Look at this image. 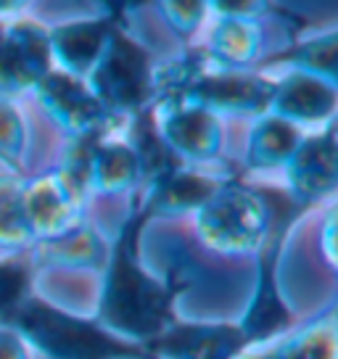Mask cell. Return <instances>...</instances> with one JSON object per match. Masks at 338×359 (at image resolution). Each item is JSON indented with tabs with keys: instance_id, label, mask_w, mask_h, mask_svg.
<instances>
[{
	"instance_id": "1",
	"label": "cell",
	"mask_w": 338,
	"mask_h": 359,
	"mask_svg": "<svg viewBox=\"0 0 338 359\" xmlns=\"http://www.w3.org/2000/svg\"><path fill=\"white\" fill-rule=\"evenodd\" d=\"M148 222L151 214L146 203L140 201V196H135L119 233L109 246L95 309L98 325L143 348L177 323L175 302L191 285V278L180 269L169 272L167 278H158L143 267L137 251L140 233Z\"/></svg>"
},
{
	"instance_id": "3",
	"label": "cell",
	"mask_w": 338,
	"mask_h": 359,
	"mask_svg": "<svg viewBox=\"0 0 338 359\" xmlns=\"http://www.w3.org/2000/svg\"><path fill=\"white\" fill-rule=\"evenodd\" d=\"M270 201V233L264 246L257 254V288L248 302L246 312L241 314L238 327L248 341V351L270 344L275 338L285 336L293 327V312L283 299L278 285V259H280L285 236L306 209L296 203L283 188H264Z\"/></svg>"
},
{
	"instance_id": "9",
	"label": "cell",
	"mask_w": 338,
	"mask_h": 359,
	"mask_svg": "<svg viewBox=\"0 0 338 359\" xmlns=\"http://www.w3.org/2000/svg\"><path fill=\"white\" fill-rule=\"evenodd\" d=\"M280 172L285 177L283 191L296 203H302L306 212L317 209L323 201H330L338 188L336 124L317 133H306L302 146L293 151V156L285 161Z\"/></svg>"
},
{
	"instance_id": "16",
	"label": "cell",
	"mask_w": 338,
	"mask_h": 359,
	"mask_svg": "<svg viewBox=\"0 0 338 359\" xmlns=\"http://www.w3.org/2000/svg\"><path fill=\"white\" fill-rule=\"evenodd\" d=\"M201 56L222 69H257L264 58V29L262 22L212 16Z\"/></svg>"
},
{
	"instance_id": "10",
	"label": "cell",
	"mask_w": 338,
	"mask_h": 359,
	"mask_svg": "<svg viewBox=\"0 0 338 359\" xmlns=\"http://www.w3.org/2000/svg\"><path fill=\"white\" fill-rule=\"evenodd\" d=\"M230 180H236V175L230 169H219V164L215 167L175 164L151 185L140 188L137 196L146 203L151 219L182 217V214H193L198 206H203Z\"/></svg>"
},
{
	"instance_id": "17",
	"label": "cell",
	"mask_w": 338,
	"mask_h": 359,
	"mask_svg": "<svg viewBox=\"0 0 338 359\" xmlns=\"http://www.w3.org/2000/svg\"><path fill=\"white\" fill-rule=\"evenodd\" d=\"M140 185V164L135 151L124 140L122 127L98 137L90 161L93 196H119Z\"/></svg>"
},
{
	"instance_id": "21",
	"label": "cell",
	"mask_w": 338,
	"mask_h": 359,
	"mask_svg": "<svg viewBox=\"0 0 338 359\" xmlns=\"http://www.w3.org/2000/svg\"><path fill=\"white\" fill-rule=\"evenodd\" d=\"M22 175L0 172V248L11 254H27L34 246L32 227L24 214Z\"/></svg>"
},
{
	"instance_id": "8",
	"label": "cell",
	"mask_w": 338,
	"mask_h": 359,
	"mask_svg": "<svg viewBox=\"0 0 338 359\" xmlns=\"http://www.w3.org/2000/svg\"><path fill=\"white\" fill-rule=\"evenodd\" d=\"M37 103L43 106L48 119L56 124L69 140L88 137L95 133L116 130L124 122L111 119V114L103 109V103L93 95L88 82L79 77H72L61 69H50L40 85L32 90Z\"/></svg>"
},
{
	"instance_id": "5",
	"label": "cell",
	"mask_w": 338,
	"mask_h": 359,
	"mask_svg": "<svg viewBox=\"0 0 338 359\" xmlns=\"http://www.w3.org/2000/svg\"><path fill=\"white\" fill-rule=\"evenodd\" d=\"M196 236L219 257H257L270 233V201L264 188L230 180L193 212Z\"/></svg>"
},
{
	"instance_id": "6",
	"label": "cell",
	"mask_w": 338,
	"mask_h": 359,
	"mask_svg": "<svg viewBox=\"0 0 338 359\" xmlns=\"http://www.w3.org/2000/svg\"><path fill=\"white\" fill-rule=\"evenodd\" d=\"M156 116V130L161 143L180 164L191 167H215L225 146L222 116L203 109L198 103L164 98L151 103Z\"/></svg>"
},
{
	"instance_id": "14",
	"label": "cell",
	"mask_w": 338,
	"mask_h": 359,
	"mask_svg": "<svg viewBox=\"0 0 338 359\" xmlns=\"http://www.w3.org/2000/svg\"><path fill=\"white\" fill-rule=\"evenodd\" d=\"M122 8L124 6L119 8L109 6V11L90 16V19H69V22L48 27V45H50L53 67L72 77L88 79L111 37V29Z\"/></svg>"
},
{
	"instance_id": "20",
	"label": "cell",
	"mask_w": 338,
	"mask_h": 359,
	"mask_svg": "<svg viewBox=\"0 0 338 359\" xmlns=\"http://www.w3.org/2000/svg\"><path fill=\"white\" fill-rule=\"evenodd\" d=\"M336 56H338V32L336 27H327L323 32H312L299 37V40H293L288 48H283L278 53L264 56L257 64V72H264L272 64H278V67H288V72H304V74H312V77L338 82Z\"/></svg>"
},
{
	"instance_id": "18",
	"label": "cell",
	"mask_w": 338,
	"mask_h": 359,
	"mask_svg": "<svg viewBox=\"0 0 338 359\" xmlns=\"http://www.w3.org/2000/svg\"><path fill=\"white\" fill-rule=\"evenodd\" d=\"M306 137L304 130L296 124L285 122L280 116L262 114L251 124V133L246 137V154L243 164L248 172H275L283 169L285 161L293 156V151L302 146Z\"/></svg>"
},
{
	"instance_id": "19",
	"label": "cell",
	"mask_w": 338,
	"mask_h": 359,
	"mask_svg": "<svg viewBox=\"0 0 338 359\" xmlns=\"http://www.w3.org/2000/svg\"><path fill=\"white\" fill-rule=\"evenodd\" d=\"M336 344V317L333 309H327L315 323L293 333L288 330L285 336L246 351L241 359H338Z\"/></svg>"
},
{
	"instance_id": "13",
	"label": "cell",
	"mask_w": 338,
	"mask_h": 359,
	"mask_svg": "<svg viewBox=\"0 0 338 359\" xmlns=\"http://www.w3.org/2000/svg\"><path fill=\"white\" fill-rule=\"evenodd\" d=\"M146 351L154 359H241L248 341L238 323H175Z\"/></svg>"
},
{
	"instance_id": "23",
	"label": "cell",
	"mask_w": 338,
	"mask_h": 359,
	"mask_svg": "<svg viewBox=\"0 0 338 359\" xmlns=\"http://www.w3.org/2000/svg\"><path fill=\"white\" fill-rule=\"evenodd\" d=\"M32 275L34 269L27 254L0 259V317L11 312L27 293H32Z\"/></svg>"
},
{
	"instance_id": "7",
	"label": "cell",
	"mask_w": 338,
	"mask_h": 359,
	"mask_svg": "<svg viewBox=\"0 0 338 359\" xmlns=\"http://www.w3.org/2000/svg\"><path fill=\"white\" fill-rule=\"evenodd\" d=\"M53 69L48 27L27 16L0 19V98L32 93Z\"/></svg>"
},
{
	"instance_id": "12",
	"label": "cell",
	"mask_w": 338,
	"mask_h": 359,
	"mask_svg": "<svg viewBox=\"0 0 338 359\" xmlns=\"http://www.w3.org/2000/svg\"><path fill=\"white\" fill-rule=\"evenodd\" d=\"M272 79L275 90L267 114L296 124L304 133H317L333 124L338 109V82L304 72H285Z\"/></svg>"
},
{
	"instance_id": "22",
	"label": "cell",
	"mask_w": 338,
	"mask_h": 359,
	"mask_svg": "<svg viewBox=\"0 0 338 359\" xmlns=\"http://www.w3.org/2000/svg\"><path fill=\"white\" fill-rule=\"evenodd\" d=\"M29 130L24 111L16 101L0 98V167L8 175H22L27 169Z\"/></svg>"
},
{
	"instance_id": "4",
	"label": "cell",
	"mask_w": 338,
	"mask_h": 359,
	"mask_svg": "<svg viewBox=\"0 0 338 359\" xmlns=\"http://www.w3.org/2000/svg\"><path fill=\"white\" fill-rule=\"evenodd\" d=\"M154 72L156 61L146 45L130 32L124 6L98 64L85 82L103 109L111 114V119L127 122L154 103Z\"/></svg>"
},
{
	"instance_id": "11",
	"label": "cell",
	"mask_w": 338,
	"mask_h": 359,
	"mask_svg": "<svg viewBox=\"0 0 338 359\" xmlns=\"http://www.w3.org/2000/svg\"><path fill=\"white\" fill-rule=\"evenodd\" d=\"M88 198H82L56 167L24 180V214L34 243L56 238L88 219Z\"/></svg>"
},
{
	"instance_id": "2",
	"label": "cell",
	"mask_w": 338,
	"mask_h": 359,
	"mask_svg": "<svg viewBox=\"0 0 338 359\" xmlns=\"http://www.w3.org/2000/svg\"><path fill=\"white\" fill-rule=\"evenodd\" d=\"M0 323L46 359H154L143 346L109 333L95 317L67 312L34 293H27Z\"/></svg>"
},
{
	"instance_id": "25",
	"label": "cell",
	"mask_w": 338,
	"mask_h": 359,
	"mask_svg": "<svg viewBox=\"0 0 338 359\" xmlns=\"http://www.w3.org/2000/svg\"><path fill=\"white\" fill-rule=\"evenodd\" d=\"M0 359H29V346L13 327L0 323Z\"/></svg>"
},
{
	"instance_id": "24",
	"label": "cell",
	"mask_w": 338,
	"mask_h": 359,
	"mask_svg": "<svg viewBox=\"0 0 338 359\" xmlns=\"http://www.w3.org/2000/svg\"><path fill=\"white\" fill-rule=\"evenodd\" d=\"M156 11L161 13V19L172 32L180 40H191L193 34L203 27V22L209 19L206 3L198 0H172V3H158Z\"/></svg>"
},
{
	"instance_id": "15",
	"label": "cell",
	"mask_w": 338,
	"mask_h": 359,
	"mask_svg": "<svg viewBox=\"0 0 338 359\" xmlns=\"http://www.w3.org/2000/svg\"><path fill=\"white\" fill-rule=\"evenodd\" d=\"M106 257H109V246L88 219L56 238L37 241L27 251V259H29L34 272L37 269H93V272H101Z\"/></svg>"
},
{
	"instance_id": "26",
	"label": "cell",
	"mask_w": 338,
	"mask_h": 359,
	"mask_svg": "<svg viewBox=\"0 0 338 359\" xmlns=\"http://www.w3.org/2000/svg\"><path fill=\"white\" fill-rule=\"evenodd\" d=\"M333 230H336V222H333V212H327L325 217V227H323V251H325V259L330 267H336V251H333Z\"/></svg>"
}]
</instances>
